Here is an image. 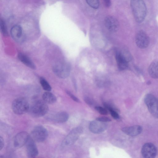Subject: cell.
<instances>
[{
    "instance_id": "26",
    "label": "cell",
    "mask_w": 158,
    "mask_h": 158,
    "mask_svg": "<svg viewBox=\"0 0 158 158\" xmlns=\"http://www.w3.org/2000/svg\"><path fill=\"white\" fill-rule=\"evenodd\" d=\"M110 114L113 118L117 119L119 118V116L116 111L115 110H109Z\"/></svg>"
},
{
    "instance_id": "11",
    "label": "cell",
    "mask_w": 158,
    "mask_h": 158,
    "mask_svg": "<svg viewBox=\"0 0 158 158\" xmlns=\"http://www.w3.org/2000/svg\"><path fill=\"white\" fill-rule=\"evenodd\" d=\"M30 136L25 131H21L17 133L14 139V145L16 148H20L26 144Z\"/></svg>"
},
{
    "instance_id": "5",
    "label": "cell",
    "mask_w": 158,
    "mask_h": 158,
    "mask_svg": "<svg viewBox=\"0 0 158 158\" xmlns=\"http://www.w3.org/2000/svg\"><path fill=\"white\" fill-rule=\"evenodd\" d=\"M115 58L118 68L120 70H123L127 68L128 63L131 57L127 52L117 51L115 53Z\"/></svg>"
},
{
    "instance_id": "30",
    "label": "cell",
    "mask_w": 158,
    "mask_h": 158,
    "mask_svg": "<svg viewBox=\"0 0 158 158\" xmlns=\"http://www.w3.org/2000/svg\"><path fill=\"white\" fill-rule=\"evenodd\" d=\"M4 145V141L3 138L0 137V150H1L3 148Z\"/></svg>"
},
{
    "instance_id": "28",
    "label": "cell",
    "mask_w": 158,
    "mask_h": 158,
    "mask_svg": "<svg viewBox=\"0 0 158 158\" xmlns=\"http://www.w3.org/2000/svg\"><path fill=\"white\" fill-rule=\"evenodd\" d=\"M84 100L85 102L89 106H93L94 104V101L88 97H85Z\"/></svg>"
},
{
    "instance_id": "18",
    "label": "cell",
    "mask_w": 158,
    "mask_h": 158,
    "mask_svg": "<svg viewBox=\"0 0 158 158\" xmlns=\"http://www.w3.org/2000/svg\"><path fill=\"white\" fill-rule=\"evenodd\" d=\"M148 71L150 75L152 78H158V61L152 62L149 67Z\"/></svg>"
},
{
    "instance_id": "10",
    "label": "cell",
    "mask_w": 158,
    "mask_h": 158,
    "mask_svg": "<svg viewBox=\"0 0 158 158\" xmlns=\"http://www.w3.org/2000/svg\"><path fill=\"white\" fill-rule=\"evenodd\" d=\"M53 70L59 77L65 78L69 75L70 68L67 64H60L56 65L53 68Z\"/></svg>"
},
{
    "instance_id": "17",
    "label": "cell",
    "mask_w": 158,
    "mask_h": 158,
    "mask_svg": "<svg viewBox=\"0 0 158 158\" xmlns=\"http://www.w3.org/2000/svg\"><path fill=\"white\" fill-rule=\"evenodd\" d=\"M18 57L19 59L27 66L32 69H35V66L34 63L26 55L23 53H19L18 54Z\"/></svg>"
},
{
    "instance_id": "21",
    "label": "cell",
    "mask_w": 158,
    "mask_h": 158,
    "mask_svg": "<svg viewBox=\"0 0 158 158\" xmlns=\"http://www.w3.org/2000/svg\"><path fill=\"white\" fill-rule=\"evenodd\" d=\"M40 82L43 89L47 91H49L51 90V87L48 81L43 77L40 79Z\"/></svg>"
},
{
    "instance_id": "22",
    "label": "cell",
    "mask_w": 158,
    "mask_h": 158,
    "mask_svg": "<svg viewBox=\"0 0 158 158\" xmlns=\"http://www.w3.org/2000/svg\"><path fill=\"white\" fill-rule=\"evenodd\" d=\"M87 4L92 8L97 9L99 6V2L98 0H86Z\"/></svg>"
},
{
    "instance_id": "2",
    "label": "cell",
    "mask_w": 158,
    "mask_h": 158,
    "mask_svg": "<svg viewBox=\"0 0 158 158\" xmlns=\"http://www.w3.org/2000/svg\"><path fill=\"white\" fill-rule=\"evenodd\" d=\"M12 108L15 114L20 115L25 114L29 110V105L26 99L22 97L19 98L13 101Z\"/></svg>"
},
{
    "instance_id": "7",
    "label": "cell",
    "mask_w": 158,
    "mask_h": 158,
    "mask_svg": "<svg viewBox=\"0 0 158 158\" xmlns=\"http://www.w3.org/2000/svg\"><path fill=\"white\" fill-rule=\"evenodd\" d=\"M83 128L81 127H77L71 131L64 138L62 142L64 146L71 145L74 143L82 134Z\"/></svg>"
},
{
    "instance_id": "20",
    "label": "cell",
    "mask_w": 158,
    "mask_h": 158,
    "mask_svg": "<svg viewBox=\"0 0 158 158\" xmlns=\"http://www.w3.org/2000/svg\"><path fill=\"white\" fill-rule=\"evenodd\" d=\"M42 97L43 100L47 104H53L56 101V96L49 91L44 93Z\"/></svg>"
},
{
    "instance_id": "6",
    "label": "cell",
    "mask_w": 158,
    "mask_h": 158,
    "mask_svg": "<svg viewBox=\"0 0 158 158\" xmlns=\"http://www.w3.org/2000/svg\"><path fill=\"white\" fill-rule=\"evenodd\" d=\"M48 133L46 129L42 126H37L33 129L31 133V138L35 142H42L47 138Z\"/></svg>"
},
{
    "instance_id": "13",
    "label": "cell",
    "mask_w": 158,
    "mask_h": 158,
    "mask_svg": "<svg viewBox=\"0 0 158 158\" xmlns=\"http://www.w3.org/2000/svg\"><path fill=\"white\" fill-rule=\"evenodd\" d=\"M104 23L107 29L111 32L117 31L119 27V23L117 19L114 17L108 16L105 19Z\"/></svg>"
},
{
    "instance_id": "8",
    "label": "cell",
    "mask_w": 158,
    "mask_h": 158,
    "mask_svg": "<svg viewBox=\"0 0 158 158\" xmlns=\"http://www.w3.org/2000/svg\"><path fill=\"white\" fill-rule=\"evenodd\" d=\"M141 154L143 157L153 158L157 155V150L155 146L151 143H145L142 147Z\"/></svg>"
},
{
    "instance_id": "4",
    "label": "cell",
    "mask_w": 158,
    "mask_h": 158,
    "mask_svg": "<svg viewBox=\"0 0 158 158\" xmlns=\"http://www.w3.org/2000/svg\"><path fill=\"white\" fill-rule=\"evenodd\" d=\"M144 102L151 114L158 118V99L151 94H148L145 97Z\"/></svg>"
},
{
    "instance_id": "29",
    "label": "cell",
    "mask_w": 158,
    "mask_h": 158,
    "mask_svg": "<svg viewBox=\"0 0 158 158\" xmlns=\"http://www.w3.org/2000/svg\"><path fill=\"white\" fill-rule=\"evenodd\" d=\"M104 5L106 7H109L111 5V1L110 0H103Z\"/></svg>"
},
{
    "instance_id": "12",
    "label": "cell",
    "mask_w": 158,
    "mask_h": 158,
    "mask_svg": "<svg viewBox=\"0 0 158 158\" xmlns=\"http://www.w3.org/2000/svg\"><path fill=\"white\" fill-rule=\"evenodd\" d=\"M107 125L105 122L96 120L91 121L89 124L90 131L95 134H99L104 131L106 129Z\"/></svg>"
},
{
    "instance_id": "15",
    "label": "cell",
    "mask_w": 158,
    "mask_h": 158,
    "mask_svg": "<svg viewBox=\"0 0 158 158\" xmlns=\"http://www.w3.org/2000/svg\"><path fill=\"white\" fill-rule=\"evenodd\" d=\"M142 128L141 126L135 125L124 127L122 129V131L126 135L131 136H137L142 132Z\"/></svg>"
},
{
    "instance_id": "23",
    "label": "cell",
    "mask_w": 158,
    "mask_h": 158,
    "mask_svg": "<svg viewBox=\"0 0 158 158\" xmlns=\"http://www.w3.org/2000/svg\"><path fill=\"white\" fill-rule=\"evenodd\" d=\"M0 30L2 33L4 35H7V32L6 27L4 21L2 19H0Z\"/></svg>"
},
{
    "instance_id": "25",
    "label": "cell",
    "mask_w": 158,
    "mask_h": 158,
    "mask_svg": "<svg viewBox=\"0 0 158 158\" xmlns=\"http://www.w3.org/2000/svg\"><path fill=\"white\" fill-rule=\"evenodd\" d=\"M96 120L103 122H109L111 120L108 117H98L96 118Z\"/></svg>"
},
{
    "instance_id": "16",
    "label": "cell",
    "mask_w": 158,
    "mask_h": 158,
    "mask_svg": "<svg viewBox=\"0 0 158 158\" xmlns=\"http://www.w3.org/2000/svg\"><path fill=\"white\" fill-rule=\"evenodd\" d=\"M10 34L12 38L14 40H19L22 35V27L19 25L14 26L11 29Z\"/></svg>"
},
{
    "instance_id": "1",
    "label": "cell",
    "mask_w": 158,
    "mask_h": 158,
    "mask_svg": "<svg viewBox=\"0 0 158 158\" xmlns=\"http://www.w3.org/2000/svg\"><path fill=\"white\" fill-rule=\"evenodd\" d=\"M130 5L136 21L139 23L142 22L147 13V8L143 0H131Z\"/></svg>"
},
{
    "instance_id": "14",
    "label": "cell",
    "mask_w": 158,
    "mask_h": 158,
    "mask_svg": "<svg viewBox=\"0 0 158 158\" xmlns=\"http://www.w3.org/2000/svg\"><path fill=\"white\" fill-rule=\"evenodd\" d=\"M35 142L30 136L26 143V151L29 157H35L38 154V150Z\"/></svg>"
},
{
    "instance_id": "9",
    "label": "cell",
    "mask_w": 158,
    "mask_h": 158,
    "mask_svg": "<svg viewBox=\"0 0 158 158\" xmlns=\"http://www.w3.org/2000/svg\"><path fill=\"white\" fill-rule=\"evenodd\" d=\"M149 39L148 35L143 31H140L135 36V42L139 48H144L147 47L149 44Z\"/></svg>"
},
{
    "instance_id": "3",
    "label": "cell",
    "mask_w": 158,
    "mask_h": 158,
    "mask_svg": "<svg viewBox=\"0 0 158 158\" xmlns=\"http://www.w3.org/2000/svg\"><path fill=\"white\" fill-rule=\"evenodd\" d=\"M48 107L47 103L43 100L36 101L30 109L31 114L35 117H39L45 115L48 112Z\"/></svg>"
},
{
    "instance_id": "24",
    "label": "cell",
    "mask_w": 158,
    "mask_h": 158,
    "mask_svg": "<svg viewBox=\"0 0 158 158\" xmlns=\"http://www.w3.org/2000/svg\"><path fill=\"white\" fill-rule=\"evenodd\" d=\"M95 109L100 114L102 115H106L107 114L106 109L101 106H96L95 107Z\"/></svg>"
},
{
    "instance_id": "19",
    "label": "cell",
    "mask_w": 158,
    "mask_h": 158,
    "mask_svg": "<svg viewBox=\"0 0 158 158\" xmlns=\"http://www.w3.org/2000/svg\"><path fill=\"white\" fill-rule=\"evenodd\" d=\"M69 118L68 113L65 112H61L56 114L53 116V119L54 121L58 123H62L67 121Z\"/></svg>"
},
{
    "instance_id": "27",
    "label": "cell",
    "mask_w": 158,
    "mask_h": 158,
    "mask_svg": "<svg viewBox=\"0 0 158 158\" xmlns=\"http://www.w3.org/2000/svg\"><path fill=\"white\" fill-rule=\"evenodd\" d=\"M66 92L68 95L74 101L77 102H80L79 99L70 92L67 91Z\"/></svg>"
}]
</instances>
